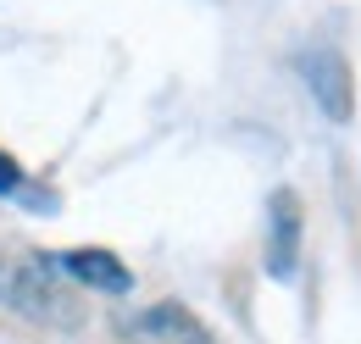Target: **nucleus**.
<instances>
[{"instance_id":"nucleus-1","label":"nucleus","mask_w":361,"mask_h":344,"mask_svg":"<svg viewBox=\"0 0 361 344\" xmlns=\"http://www.w3.org/2000/svg\"><path fill=\"white\" fill-rule=\"evenodd\" d=\"M0 305L23 322L56 328V333L84 328V300L67 283L61 261L34 245H17V239H0Z\"/></svg>"},{"instance_id":"nucleus-2","label":"nucleus","mask_w":361,"mask_h":344,"mask_svg":"<svg viewBox=\"0 0 361 344\" xmlns=\"http://www.w3.org/2000/svg\"><path fill=\"white\" fill-rule=\"evenodd\" d=\"M295 73H300V78H306V89L317 94L322 117L345 123V117L356 111V84H350V67H345V56H339V50H328V44L300 50V56H295Z\"/></svg>"},{"instance_id":"nucleus-3","label":"nucleus","mask_w":361,"mask_h":344,"mask_svg":"<svg viewBox=\"0 0 361 344\" xmlns=\"http://www.w3.org/2000/svg\"><path fill=\"white\" fill-rule=\"evenodd\" d=\"M123 333L134 344H217L212 328L178 300H156V305H145V311H134L123 322Z\"/></svg>"},{"instance_id":"nucleus-4","label":"nucleus","mask_w":361,"mask_h":344,"mask_svg":"<svg viewBox=\"0 0 361 344\" xmlns=\"http://www.w3.org/2000/svg\"><path fill=\"white\" fill-rule=\"evenodd\" d=\"M300 228H306L300 195L295 189H272V200H267V272L278 283H289L295 266H300Z\"/></svg>"},{"instance_id":"nucleus-5","label":"nucleus","mask_w":361,"mask_h":344,"mask_svg":"<svg viewBox=\"0 0 361 344\" xmlns=\"http://www.w3.org/2000/svg\"><path fill=\"white\" fill-rule=\"evenodd\" d=\"M61 261V272H67V283L73 289H90V295H111V300H123L128 289H134V272H128V261H117L111 250H100V245H84V250H67Z\"/></svg>"},{"instance_id":"nucleus-6","label":"nucleus","mask_w":361,"mask_h":344,"mask_svg":"<svg viewBox=\"0 0 361 344\" xmlns=\"http://www.w3.org/2000/svg\"><path fill=\"white\" fill-rule=\"evenodd\" d=\"M17 189H23V167L0 150V195H17Z\"/></svg>"}]
</instances>
